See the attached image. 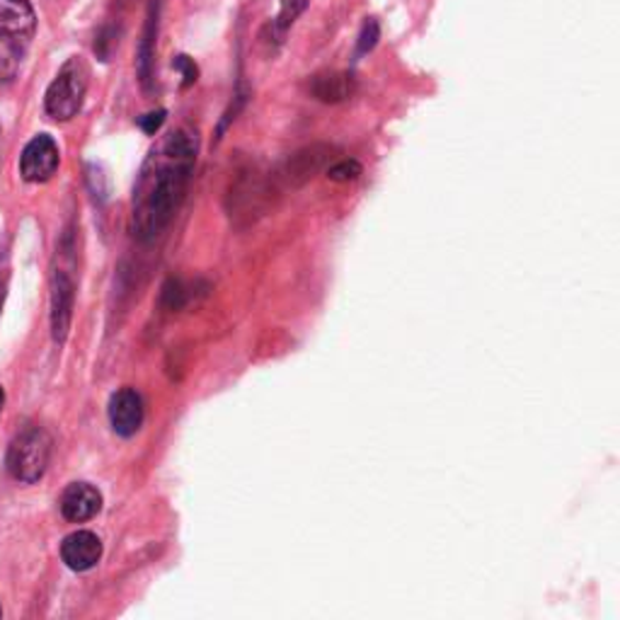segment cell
<instances>
[{"instance_id":"6da1fadb","label":"cell","mask_w":620,"mask_h":620,"mask_svg":"<svg viewBox=\"0 0 620 620\" xmlns=\"http://www.w3.org/2000/svg\"><path fill=\"white\" fill-rule=\"evenodd\" d=\"M197 160V134L177 129L153 148L134 187V233L156 240L175 218Z\"/></svg>"},{"instance_id":"7a4b0ae2","label":"cell","mask_w":620,"mask_h":620,"mask_svg":"<svg viewBox=\"0 0 620 620\" xmlns=\"http://www.w3.org/2000/svg\"><path fill=\"white\" fill-rule=\"evenodd\" d=\"M88 93V66L73 56L68 59L59 76L51 80V85L47 90V97H44V107L47 114L56 122H68L73 119L76 114L83 107V100Z\"/></svg>"},{"instance_id":"3957f363","label":"cell","mask_w":620,"mask_h":620,"mask_svg":"<svg viewBox=\"0 0 620 620\" xmlns=\"http://www.w3.org/2000/svg\"><path fill=\"white\" fill-rule=\"evenodd\" d=\"M51 458V436L39 429L30 427L20 432L8 449V470L10 475L20 482H37L47 473Z\"/></svg>"},{"instance_id":"277c9868","label":"cell","mask_w":620,"mask_h":620,"mask_svg":"<svg viewBox=\"0 0 620 620\" xmlns=\"http://www.w3.org/2000/svg\"><path fill=\"white\" fill-rule=\"evenodd\" d=\"M337 148L330 143H310L301 151H296L279 170V182L284 190H298L315 180L320 172H325L335 163Z\"/></svg>"},{"instance_id":"5b68a950","label":"cell","mask_w":620,"mask_h":620,"mask_svg":"<svg viewBox=\"0 0 620 620\" xmlns=\"http://www.w3.org/2000/svg\"><path fill=\"white\" fill-rule=\"evenodd\" d=\"M59 168V146L47 134L34 136L20 156V175L27 182H47Z\"/></svg>"},{"instance_id":"8992f818","label":"cell","mask_w":620,"mask_h":620,"mask_svg":"<svg viewBox=\"0 0 620 620\" xmlns=\"http://www.w3.org/2000/svg\"><path fill=\"white\" fill-rule=\"evenodd\" d=\"M110 424L124 439L139 434L143 424V400L134 388H122L110 400Z\"/></svg>"},{"instance_id":"52a82bcc","label":"cell","mask_w":620,"mask_h":620,"mask_svg":"<svg viewBox=\"0 0 620 620\" xmlns=\"http://www.w3.org/2000/svg\"><path fill=\"white\" fill-rule=\"evenodd\" d=\"M59 504L64 519L73 524H83L100 514L102 495L97 487L90 485V482H73V485H68L64 490Z\"/></svg>"},{"instance_id":"ba28073f","label":"cell","mask_w":620,"mask_h":620,"mask_svg":"<svg viewBox=\"0 0 620 620\" xmlns=\"http://www.w3.org/2000/svg\"><path fill=\"white\" fill-rule=\"evenodd\" d=\"M357 90H359L357 78L347 71H328V73H318L308 80L310 97H315L318 102H325V105H340V102H347L357 95Z\"/></svg>"},{"instance_id":"9c48e42d","label":"cell","mask_w":620,"mask_h":620,"mask_svg":"<svg viewBox=\"0 0 620 620\" xmlns=\"http://www.w3.org/2000/svg\"><path fill=\"white\" fill-rule=\"evenodd\" d=\"M61 558L73 572L93 570L102 558V541L93 531H76L61 543Z\"/></svg>"},{"instance_id":"30bf717a","label":"cell","mask_w":620,"mask_h":620,"mask_svg":"<svg viewBox=\"0 0 620 620\" xmlns=\"http://www.w3.org/2000/svg\"><path fill=\"white\" fill-rule=\"evenodd\" d=\"M37 27V15L27 0H0V37L25 42Z\"/></svg>"},{"instance_id":"8fae6325","label":"cell","mask_w":620,"mask_h":620,"mask_svg":"<svg viewBox=\"0 0 620 620\" xmlns=\"http://www.w3.org/2000/svg\"><path fill=\"white\" fill-rule=\"evenodd\" d=\"M73 315V282L66 272H59L54 277V294H51V328L56 342L66 340L68 325Z\"/></svg>"},{"instance_id":"7c38bea8","label":"cell","mask_w":620,"mask_h":620,"mask_svg":"<svg viewBox=\"0 0 620 620\" xmlns=\"http://www.w3.org/2000/svg\"><path fill=\"white\" fill-rule=\"evenodd\" d=\"M160 5H163V0H151V8H148V22H146V30H143V39H141V49H139V73H141V83L146 88L151 85V78H153Z\"/></svg>"},{"instance_id":"4fadbf2b","label":"cell","mask_w":620,"mask_h":620,"mask_svg":"<svg viewBox=\"0 0 620 620\" xmlns=\"http://www.w3.org/2000/svg\"><path fill=\"white\" fill-rule=\"evenodd\" d=\"M22 56H25V49H22L20 39L0 37V83L15 80L22 66Z\"/></svg>"},{"instance_id":"5bb4252c","label":"cell","mask_w":620,"mask_h":620,"mask_svg":"<svg viewBox=\"0 0 620 620\" xmlns=\"http://www.w3.org/2000/svg\"><path fill=\"white\" fill-rule=\"evenodd\" d=\"M306 8H308V0H282L279 15L277 20H274V30H277L279 39L284 37L286 30H289L294 22L306 13Z\"/></svg>"},{"instance_id":"9a60e30c","label":"cell","mask_w":620,"mask_h":620,"mask_svg":"<svg viewBox=\"0 0 620 620\" xmlns=\"http://www.w3.org/2000/svg\"><path fill=\"white\" fill-rule=\"evenodd\" d=\"M325 172H328V177L335 182H354L361 175V163L354 158H344V160H337V163H332Z\"/></svg>"},{"instance_id":"2e32d148","label":"cell","mask_w":620,"mask_h":620,"mask_svg":"<svg viewBox=\"0 0 620 620\" xmlns=\"http://www.w3.org/2000/svg\"><path fill=\"white\" fill-rule=\"evenodd\" d=\"M378 39H381V27H378V22L374 18H369L361 25V32H359V42H357V49L359 54H369L376 49V44Z\"/></svg>"},{"instance_id":"e0dca14e","label":"cell","mask_w":620,"mask_h":620,"mask_svg":"<svg viewBox=\"0 0 620 620\" xmlns=\"http://www.w3.org/2000/svg\"><path fill=\"white\" fill-rule=\"evenodd\" d=\"M177 68V71H182V78H185V88L192 85L194 80H197V66L192 64V59H187V56H177L175 64H172Z\"/></svg>"},{"instance_id":"ac0fdd59","label":"cell","mask_w":620,"mask_h":620,"mask_svg":"<svg viewBox=\"0 0 620 620\" xmlns=\"http://www.w3.org/2000/svg\"><path fill=\"white\" fill-rule=\"evenodd\" d=\"M163 122H165V112H163V110L146 114V117H141V119H139L141 129H143L146 134H156V131L160 129V126H163Z\"/></svg>"},{"instance_id":"d6986e66","label":"cell","mask_w":620,"mask_h":620,"mask_svg":"<svg viewBox=\"0 0 620 620\" xmlns=\"http://www.w3.org/2000/svg\"><path fill=\"white\" fill-rule=\"evenodd\" d=\"M3 405H5V393H3V388H0V412H3Z\"/></svg>"},{"instance_id":"ffe728a7","label":"cell","mask_w":620,"mask_h":620,"mask_svg":"<svg viewBox=\"0 0 620 620\" xmlns=\"http://www.w3.org/2000/svg\"><path fill=\"white\" fill-rule=\"evenodd\" d=\"M0 616H3V608H0Z\"/></svg>"}]
</instances>
